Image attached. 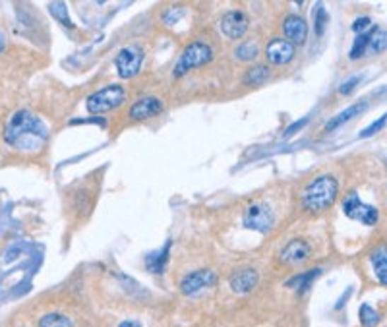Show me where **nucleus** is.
I'll use <instances>...</instances> for the list:
<instances>
[{"label":"nucleus","mask_w":387,"mask_h":327,"mask_svg":"<svg viewBox=\"0 0 387 327\" xmlns=\"http://www.w3.org/2000/svg\"><path fill=\"white\" fill-rule=\"evenodd\" d=\"M47 139H49V134L45 124L28 109L16 110L4 128V142L18 151H41Z\"/></svg>","instance_id":"1"},{"label":"nucleus","mask_w":387,"mask_h":327,"mask_svg":"<svg viewBox=\"0 0 387 327\" xmlns=\"http://www.w3.org/2000/svg\"><path fill=\"white\" fill-rule=\"evenodd\" d=\"M339 196V182L331 175L314 178L302 192V207L310 213H322L335 204Z\"/></svg>","instance_id":"2"},{"label":"nucleus","mask_w":387,"mask_h":327,"mask_svg":"<svg viewBox=\"0 0 387 327\" xmlns=\"http://www.w3.org/2000/svg\"><path fill=\"white\" fill-rule=\"evenodd\" d=\"M213 60V49L204 41H192L176 60L175 70H173V76L175 78H183L190 70H196V68H202V66L209 64Z\"/></svg>","instance_id":"3"},{"label":"nucleus","mask_w":387,"mask_h":327,"mask_svg":"<svg viewBox=\"0 0 387 327\" xmlns=\"http://www.w3.org/2000/svg\"><path fill=\"white\" fill-rule=\"evenodd\" d=\"M126 99V91L122 86H107L91 93L86 101V107L91 115H105L110 110L118 109Z\"/></svg>","instance_id":"4"},{"label":"nucleus","mask_w":387,"mask_h":327,"mask_svg":"<svg viewBox=\"0 0 387 327\" xmlns=\"http://www.w3.org/2000/svg\"><path fill=\"white\" fill-rule=\"evenodd\" d=\"M146 52L139 45H128L125 49H120L115 59V66H117L118 76L122 80H130L134 76H138L139 68L144 64Z\"/></svg>","instance_id":"5"},{"label":"nucleus","mask_w":387,"mask_h":327,"mask_svg":"<svg viewBox=\"0 0 387 327\" xmlns=\"http://www.w3.org/2000/svg\"><path fill=\"white\" fill-rule=\"evenodd\" d=\"M242 223L250 231L267 234L271 231V226H273V211H271L270 205L263 204V202L252 204L244 213Z\"/></svg>","instance_id":"6"},{"label":"nucleus","mask_w":387,"mask_h":327,"mask_svg":"<svg viewBox=\"0 0 387 327\" xmlns=\"http://www.w3.org/2000/svg\"><path fill=\"white\" fill-rule=\"evenodd\" d=\"M343 211L349 219H354L358 223H362V225L368 226L376 225V223H378V217H380L378 210H376L374 205L364 204L357 194H349V196L345 197Z\"/></svg>","instance_id":"7"},{"label":"nucleus","mask_w":387,"mask_h":327,"mask_svg":"<svg viewBox=\"0 0 387 327\" xmlns=\"http://www.w3.org/2000/svg\"><path fill=\"white\" fill-rule=\"evenodd\" d=\"M250 28V20L246 12L242 10H229L219 22L221 33L226 37V39H241V37L246 35V31Z\"/></svg>","instance_id":"8"},{"label":"nucleus","mask_w":387,"mask_h":327,"mask_svg":"<svg viewBox=\"0 0 387 327\" xmlns=\"http://www.w3.org/2000/svg\"><path fill=\"white\" fill-rule=\"evenodd\" d=\"M217 285V275L213 271H207V269H202V271H194V273H188L180 281V291L186 297H194L197 292L205 291V289H212Z\"/></svg>","instance_id":"9"},{"label":"nucleus","mask_w":387,"mask_h":327,"mask_svg":"<svg viewBox=\"0 0 387 327\" xmlns=\"http://www.w3.org/2000/svg\"><path fill=\"white\" fill-rule=\"evenodd\" d=\"M296 54V47L289 43L287 39H271L265 45V59L273 66H285L289 64Z\"/></svg>","instance_id":"10"},{"label":"nucleus","mask_w":387,"mask_h":327,"mask_svg":"<svg viewBox=\"0 0 387 327\" xmlns=\"http://www.w3.org/2000/svg\"><path fill=\"white\" fill-rule=\"evenodd\" d=\"M310 254H312V248H310L306 240L294 239L279 252V260L287 263V265H299V263L306 262Z\"/></svg>","instance_id":"11"},{"label":"nucleus","mask_w":387,"mask_h":327,"mask_svg":"<svg viewBox=\"0 0 387 327\" xmlns=\"http://www.w3.org/2000/svg\"><path fill=\"white\" fill-rule=\"evenodd\" d=\"M165 109V103L157 97H144L134 103L128 110V117L132 120H147V118H154L157 115H161Z\"/></svg>","instance_id":"12"},{"label":"nucleus","mask_w":387,"mask_h":327,"mask_svg":"<svg viewBox=\"0 0 387 327\" xmlns=\"http://www.w3.org/2000/svg\"><path fill=\"white\" fill-rule=\"evenodd\" d=\"M283 39H287L289 43H292L294 47L296 45H304L308 39V23L304 22V18H300L296 14L287 16L285 22H283Z\"/></svg>","instance_id":"13"},{"label":"nucleus","mask_w":387,"mask_h":327,"mask_svg":"<svg viewBox=\"0 0 387 327\" xmlns=\"http://www.w3.org/2000/svg\"><path fill=\"white\" fill-rule=\"evenodd\" d=\"M258 281H260V275L254 269H241L236 271L233 277H231V289L238 294H248L256 289Z\"/></svg>","instance_id":"14"},{"label":"nucleus","mask_w":387,"mask_h":327,"mask_svg":"<svg viewBox=\"0 0 387 327\" xmlns=\"http://www.w3.org/2000/svg\"><path fill=\"white\" fill-rule=\"evenodd\" d=\"M364 109H366V101H358L354 103V105H351V107H347V109L341 110L337 117H333L328 124H325V132L337 130L339 126H343L345 122H349V120H352L354 117H358V115H360Z\"/></svg>","instance_id":"15"},{"label":"nucleus","mask_w":387,"mask_h":327,"mask_svg":"<svg viewBox=\"0 0 387 327\" xmlns=\"http://www.w3.org/2000/svg\"><path fill=\"white\" fill-rule=\"evenodd\" d=\"M168 250H171V244H165L163 248H159V250H155V252H151V254L146 258V269L147 271H151L154 275H161L163 271H165V268H167V262H168Z\"/></svg>","instance_id":"16"},{"label":"nucleus","mask_w":387,"mask_h":327,"mask_svg":"<svg viewBox=\"0 0 387 327\" xmlns=\"http://www.w3.org/2000/svg\"><path fill=\"white\" fill-rule=\"evenodd\" d=\"M370 263H372L376 279L381 285H387V246L376 248L370 256Z\"/></svg>","instance_id":"17"},{"label":"nucleus","mask_w":387,"mask_h":327,"mask_svg":"<svg viewBox=\"0 0 387 327\" xmlns=\"http://www.w3.org/2000/svg\"><path fill=\"white\" fill-rule=\"evenodd\" d=\"M271 70L267 64H256L246 70L244 74V84L250 86V88H256V86H262L263 81L270 80Z\"/></svg>","instance_id":"18"},{"label":"nucleus","mask_w":387,"mask_h":327,"mask_svg":"<svg viewBox=\"0 0 387 327\" xmlns=\"http://www.w3.org/2000/svg\"><path fill=\"white\" fill-rule=\"evenodd\" d=\"M376 31H378V30H376V25H372V28L366 31V33H360V35H357L351 52H349V57H351L352 60L362 59L366 52H368V47H370V41H372V37H374V33H376Z\"/></svg>","instance_id":"19"},{"label":"nucleus","mask_w":387,"mask_h":327,"mask_svg":"<svg viewBox=\"0 0 387 327\" xmlns=\"http://www.w3.org/2000/svg\"><path fill=\"white\" fill-rule=\"evenodd\" d=\"M318 275H320V269H310V271H306V273H300V275L292 277L291 281H287V285L292 287L294 291L304 292L308 291V287L312 285V281H314Z\"/></svg>","instance_id":"20"},{"label":"nucleus","mask_w":387,"mask_h":327,"mask_svg":"<svg viewBox=\"0 0 387 327\" xmlns=\"http://www.w3.org/2000/svg\"><path fill=\"white\" fill-rule=\"evenodd\" d=\"M258 52H260V47L256 41H244L234 49V57L242 62H252L258 59Z\"/></svg>","instance_id":"21"},{"label":"nucleus","mask_w":387,"mask_h":327,"mask_svg":"<svg viewBox=\"0 0 387 327\" xmlns=\"http://www.w3.org/2000/svg\"><path fill=\"white\" fill-rule=\"evenodd\" d=\"M39 327H74V323L70 318H66L64 314L51 312L45 314L43 318L39 320Z\"/></svg>","instance_id":"22"},{"label":"nucleus","mask_w":387,"mask_h":327,"mask_svg":"<svg viewBox=\"0 0 387 327\" xmlns=\"http://www.w3.org/2000/svg\"><path fill=\"white\" fill-rule=\"evenodd\" d=\"M358 316H360V323H362L364 327H376L378 323H380V314L376 312L370 304L360 306V312H358Z\"/></svg>","instance_id":"23"},{"label":"nucleus","mask_w":387,"mask_h":327,"mask_svg":"<svg viewBox=\"0 0 387 327\" xmlns=\"http://www.w3.org/2000/svg\"><path fill=\"white\" fill-rule=\"evenodd\" d=\"M328 20H329V16H328V12H325L323 4H318V6L314 8V31H316V35H318V37L323 35V31H325V28H328Z\"/></svg>","instance_id":"24"},{"label":"nucleus","mask_w":387,"mask_h":327,"mask_svg":"<svg viewBox=\"0 0 387 327\" xmlns=\"http://www.w3.org/2000/svg\"><path fill=\"white\" fill-rule=\"evenodd\" d=\"M368 51L372 52V54L387 51V31H376V33H374Z\"/></svg>","instance_id":"25"},{"label":"nucleus","mask_w":387,"mask_h":327,"mask_svg":"<svg viewBox=\"0 0 387 327\" xmlns=\"http://www.w3.org/2000/svg\"><path fill=\"white\" fill-rule=\"evenodd\" d=\"M386 124H387V115H383V117H380L376 122H372L368 128H364V130L360 132V136H362V138H370V136H374V134H378Z\"/></svg>","instance_id":"26"},{"label":"nucleus","mask_w":387,"mask_h":327,"mask_svg":"<svg viewBox=\"0 0 387 327\" xmlns=\"http://www.w3.org/2000/svg\"><path fill=\"white\" fill-rule=\"evenodd\" d=\"M370 28H372V22H370V18H368V16H360V18H357V20L352 22V31H354L357 35L366 33Z\"/></svg>","instance_id":"27"},{"label":"nucleus","mask_w":387,"mask_h":327,"mask_svg":"<svg viewBox=\"0 0 387 327\" xmlns=\"http://www.w3.org/2000/svg\"><path fill=\"white\" fill-rule=\"evenodd\" d=\"M52 14L59 18L60 22L66 23L68 28H72V22L68 20V16H66V4H62V2H59V4H52Z\"/></svg>","instance_id":"28"},{"label":"nucleus","mask_w":387,"mask_h":327,"mask_svg":"<svg viewBox=\"0 0 387 327\" xmlns=\"http://www.w3.org/2000/svg\"><path fill=\"white\" fill-rule=\"evenodd\" d=\"M358 84H360V76H352V78H349V80L343 81V84L339 86V93H341V95H349L352 91V89L357 88Z\"/></svg>","instance_id":"29"},{"label":"nucleus","mask_w":387,"mask_h":327,"mask_svg":"<svg viewBox=\"0 0 387 327\" xmlns=\"http://www.w3.org/2000/svg\"><path fill=\"white\" fill-rule=\"evenodd\" d=\"M306 124H308V118H300L299 122H294L292 126H289V128H287L285 136L289 138V136H292V134H296V132H299L300 128H304Z\"/></svg>","instance_id":"30"},{"label":"nucleus","mask_w":387,"mask_h":327,"mask_svg":"<svg viewBox=\"0 0 387 327\" xmlns=\"http://www.w3.org/2000/svg\"><path fill=\"white\" fill-rule=\"evenodd\" d=\"M180 10H168L167 14H165V23H168V25H175L176 20H180Z\"/></svg>","instance_id":"31"},{"label":"nucleus","mask_w":387,"mask_h":327,"mask_svg":"<svg viewBox=\"0 0 387 327\" xmlns=\"http://www.w3.org/2000/svg\"><path fill=\"white\" fill-rule=\"evenodd\" d=\"M118 327H141L138 323V321H132V320H126V321H122V323H120V326Z\"/></svg>","instance_id":"32"},{"label":"nucleus","mask_w":387,"mask_h":327,"mask_svg":"<svg viewBox=\"0 0 387 327\" xmlns=\"http://www.w3.org/2000/svg\"><path fill=\"white\" fill-rule=\"evenodd\" d=\"M2 49H4V37L0 35V51H2Z\"/></svg>","instance_id":"33"}]
</instances>
